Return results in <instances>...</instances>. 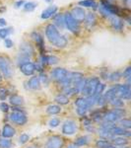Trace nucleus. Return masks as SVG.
<instances>
[{"mask_svg":"<svg viewBox=\"0 0 131 148\" xmlns=\"http://www.w3.org/2000/svg\"><path fill=\"white\" fill-rule=\"evenodd\" d=\"M44 33H46V39L53 47H58V49H63V47H67L68 40L66 39L65 36L60 34L59 30H57V28L53 24L46 25V29H44Z\"/></svg>","mask_w":131,"mask_h":148,"instance_id":"obj_1","label":"nucleus"},{"mask_svg":"<svg viewBox=\"0 0 131 148\" xmlns=\"http://www.w3.org/2000/svg\"><path fill=\"white\" fill-rule=\"evenodd\" d=\"M11 113L8 114V121L13 125L24 126L28 123L29 118L24 107H11Z\"/></svg>","mask_w":131,"mask_h":148,"instance_id":"obj_2","label":"nucleus"},{"mask_svg":"<svg viewBox=\"0 0 131 148\" xmlns=\"http://www.w3.org/2000/svg\"><path fill=\"white\" fill-rule=\"evenodd\" d=\"M35 54V47L30 42H23L19 47V52L16 57V64L19 66L20 64L27 61H31L32 57Z\"/></svg>","mask_w":131,"mask_h":148,"instance_id":"obj_3","label":"nucleus"},{"mask_svg":"<svg viewBox=\"0 0 131 148\" xmlns=\"http://www.w3.org/2000/svg\"><path fill=\"white\" fill-rule=\"evenodd\" d=\"M0 73L3 79H11L14 75V67L11 59L6 56L0 54Z\"/></svg>","mask_w":131,"mask_h":148,"instance_id":"obj_4","label":"nucleus"},{"mask_svg":"<svg viewBox=\"0 0 131 148\" xmlns=\"http://www.w3.org/2000/svg\"><path fill=\"white\" fill-rule=\"evenodd\" d=\"M100 82H101V79L98 76H92V77L86 78L85 84L83 86L82 91H81L80 94L83 97L93 96V94L95 93V90H96L97 86Z\"/></svg>","mask_w":131,"mask_h":148,"instance_id":"obj_5","label":"nucleus"},{"mask_svg":"<svg viewBox=\"0 0 131 148\" xmlns=\"http://www.w3.org/2000/svg\"><path fill=\"white\" fill-rule=\"evenodd\" d=\"M64 17V26L67 29L69 32H71L74 35H79L81 32V24L75 20L74 18L71 16V14L69 12L63 14Z\"/></svg>","mask_w":131,"mask_h":148,"instance_id":"obj_6","label":"nucleus"},{"mask_svg":"<svg viewBox=\"0 0 131 148\" xmlns=\"http://www.w3.org/2000/svg\"><path fill=\"white\" fill-rule=\"evenodd\" d=\"M78 130H79V125H78L77 121L72 119L66 120L61 125V134L66 135V136L75 135L78 132Z\"/></svg>","mask_w":131,"mask_h":148,"instance_id":"obj_7","label":"nucleus"},{"mask_svg":"<svg viewBox=\"0 0 131 148\" xmlns=\"http://www.w3.org/2000/svg\"><path fill=\"white\" fill-rule=\"evenodd\" d=\"M65 139L59 134H52L46 138L44 148H64Z\"/></svg>","mask_w":131,"mask_h":148,"instance_id":"obj_8","label":"nucleus"},{"mask_svg":"<svg viewBox=\"0 0 131 148\" xmlns=\"http://www.w3.org/2000/svg\"><path fill=\"white\" fill-rule=\"evenodd\" d=\"M31 38L32 40L35 42V46H37L38 49L40 51V56H42V54H46V42H44V36L40 34V32H33L31 34Z\"/></svg>","mask_w":131,"mask_h":148,"instance_id":"obj_9","label":"nucleus"},{"mask_svg":"<svg viewBox=\"0 0 131 148\" xmlns=\"http://www.w3.org/2000/svg\"><path fill=\"white\" fill-rule=\"evenodd\" d=\"M116 89H117V97L122 99L123 101L129 102L131 99V88L129 84H120V83H115Z\"/></svg>","mask_w":131,"mask_h":148,"instance_id":"obj_10","label":"nucleus"},{"mask_svg":"<svg viewBox=\"0 0 131 148\" xmlns=\"http://www.w3.org/2000/svg\"><path fill=\"white\" fill-rule=\"evenodd\" d=\"M69 71L67 69L63 68V67H56L54 69H52L49 73V78L50 80L54 81L56 84L60 83L63 79H65V77L68 75Z\"/></svg>","mask_w":131,"mask_h":148,"instance_id":"obj_11","label":"nucleus"},{"mask_svg":"<svg viewBox=\"0 0 131 148\" xmlns=\"http://www.w3.org/2000/svg\"><path fill=\"white\" fill-rule=\"evenodd\" d=\"M24 87L26 90H30V91H40L42 90V85L39 80L38 75H33L30 79L24 82Z\"/></svg>","mask_w":131,"mask_h":148,"instance_id":"obj_12","label":"nucleus"},{"mask_svg":"<svg viewBox=\"0 0 131 148\" xmlns=\"http://www.w3.org/2000/svg\"><path fill=\"white\" fill-rule=\"evenodd\" d=\"M16 133H17V130H16V128L14 127V126L12 125L11 123H5L3 125H2L1 130H0V136L11 139V138H13L14 136H15Z\"/></svg>","mask_w":131,"mask_h":148,"instance_id":"obj_13","label":"nucleus"},{"mask_svg":"<svg viewBox=\"0 0 131 148\" xmlns=\"http://www.w3.org/2000/svg\"><path fill=\"white\" fill-rule=\"evenodd\" d=\"M108 20L111 27L114 32H122L123 29H124V20L123 19H121L118 16H111Z\"/></svg>","mask_w":131,"mask_h":148,"instance_id":"obj_14","label":"nucleus"},{"mask_svg":"<svg viewBox=\"0 0 131 148\" xmlns=\"http://www.w3.org/2000/svg\"><path fill=\"white\" fill-rule=\"evenodd\" d=\"M39 62L44 65V67L47 65H56L59 62V58L55 56H50V54H42L40 56Z\"/></svg>","mask_w":131,"mask_h":148,"instance_id":"obj_15","label":"nucleus"},{"mask_svg":"<svg viewBox=\"0 0 131 148\" xmlns=\"http://www.w3.org/2000/svg\"><path fill=\"white\" fill-rule=\"evenodd\" d=\"M18 67H19V70H20L25 76H27V77H29V76H33L35 72V63L32 62V61L24 62L22 64H20Z\"/></svg>","mask_w":131,"mask_h":148,"instance_id":"obj_16","label":"nucleus"},{"mask_svg":"<svg viewBox=\"0 0 131 148\" xmlns=\"http://www.w3.org/2000/svg\"><path fill=\"white\" fill-rule=\"evenodd\" d=\"M69 13H70L71 16L80 24L82 22H84V19L86 17V11L83 7L76 6L74 8H72V10H71V12H69Z\"/></svg>","mask_w":131,"mask_h":148,"instance_id":"obj_17","label":"nucleus"},{"mask_svg":"<svg viewBox=\"0 0 131 148\" xmlns=\"http://www.w3.org/2000/svg\"><path fill=\"white\" fill-rule=\"evenodd\" d=\"M84 24L87 30L92 31L97 25V16L94 12L86 13V17L84 19Z\"/></svg>","mask_w":131,"mask_h":148,"instance_id":"obj_18","label":"nucleus"},{"mask_svg":"<svg viewBox=\"0 0 131 148\" xmlns=\"http://www.w3.org/2000/svg\"><path fill=\"white\" fill-rule=\"evenodd\" d=\"M106 111H104L103 108L101 109H93L91 111L89 112V118L91 119V121L93 123H101L103 121L104 119V113Z\"/></svg>","mask_w":131,"mask_h":148,"instance_id":"obj_19","label":"nucleus"},{"mask_svg":"<svg viewBox=\"0 0 131 148\" xmlns=\"http://www.w3.org/2000/svg\"><path fill=\"white\" fill-rule=\"evenodd\" d=\"M111 133L113 134V136H124L127 138H130V136H131L130 130H124V128H122L121 126L118 125L117 123L114 125L113 127L111 130Z\"/></svg>","mask_w":131,"mask_h":148,"instance_id":"obj_20","label":"nucleus"},{"mask_svg":"<svg viewBox=\"0 0 131 148\" xmlns=\"http://www.w3.org/2000/svg\"><path fill=\"white\" fill-rule=\"evenodd\" d=\"M9 99V105H11L12 107H23L25 105V100L22 96L18 94H10L8 97Z\"/></svg>","mask_w":131,"mask_h":148,"instance_id":"obj_21","label":"nucleus"},{"mask_svg":"<svg viewBox=\"0 0 131 148\" xmlns=\"http://www.w3.org/2000/svg\"><path fill=\"white\" fill-rule=\"evenodd\" d=\"M119 116H117L114 112L111 110H106V112L104 113V119L103 121H106V123H117L118 121H119Z\"/></svg>","mask_w":131,"mask_h":148,"instance_id":"obj_22","label":"nucleus"},{"mask_svg":"<svg viewBox=\"0 0 131 148\" xmlns=\"http://www.w3.org/2000/svg\"><path fill=\"white\" fill-rule=\"evenodd\" d=\"M109 141L114 146L118 147H123V146H128L129 145V138L124 137V136H113L109 139Z\"/></svg>","mask_w":131,"mask_h":148,"instance_id":"obj_23","label":"nucleus"},{"mask_svg":"<svg viewBox=\"0 0 131 148\" xmlns=\"http://www.w3.org/2000/svg\"><path fill=\"white\" fill-rule=\"evenodd\" d=\"M92 141V136L89 134H84L81 135V136H78L75 138V140L73 141L75 145H77L78 147H84L89 145Z\"/></svg>","mask_w":131,"mask_h":148,"instance_id":"obj_24","label":"nucleus"},{"mask_svg":"<svg viewBox=\"0 0 131 148\" xmlns=\"http://www.w3.org/2000/svg\"><path fill=\"white\" fill-rule=\"evenodd\" d=\"M57 11H58V8H57V6L51 5V6H49V7H47V8H46L44 11L42 12L40 18H42V20H47V19H49V18H52L57 13Z\"/></svg>","mask_w":131,"mask_h":148,"instance_id":"obj_25","label":"nucleus"},{"mask_svg":"<svg viewBox=\"0 0 131 148\" xmlns=\"http://www.w3.org/2000/svg\"><path fill=\"white\" fill-rule=\"evenodd\" d=\"M53 25L57 28V30H64L65 26H64V17L62 13H56L53 16Z\"/></svg>","mask_w":131,"mask_h":148,"instance_id":"obj_26","label":"nucleus"},{"mask_svg":"<svg viewBox=\"0 0 131 148\" xmlns=\"http://www.w3.org/2000/svg\"><path fill=\"white\" fill-rule=\"evenodd\" d=\"M104 97L106 98V100L108 101H111L113 98L114 97H117V89H116V85L114 84L113 86H111V87L108 88V89H106V91L104 92Z\"/></svg>","mask_w":131,"mask_h":148,"instance_id":"obj_27","label":"nucleus"},{"mask_svg":"<svg viewBox=\"0 0 131 148\" xmlns=\"http://www.w3.org/2000/svg\"><path fill=\"white\" fill-rule=\"evenodd\" d=\"M61 112H62V108L57 104H51L49 106H47L46 109V113L48 116H56V114H60Z\"/></svg>","mask_w":131,"mask_h":148,"instance_id":"obj_28","label":"nucleus"},{"mask_svg":"<svg viewBox=\"0 0 131 148\" xmlns=\"http://www.w3.org/2000/svg\"><path fill=\"white\" fill-rule=\"evenodd\" d=\"M54 101L59 106H66V105H68L70 103V99L64 94H62V93H58L54 97Z\"/></svg>","mask_w":131,"mask_h":148,"instance_id":"obj_29","label":"nucleus"},{"mask_svg":"<svg viewBox=\"0 0 131 148\" xmlns=\"http://www.w3.org/2000/svg\"><path fill=\"white\" fill-rule=\"evenodd\" d=\"M122 79V73H121L120 70H116V71H113L108 74V81L111 83H118L119 81Z\"/></svg>","mask_w":131,"mask_h":148,"instance_id":"obj_30","label":"nucleus"},{"mask_svg":"<svg viewBox=\"0 0 131 148\" xmlns=\"http://www.w3.org/2000/svg\"><path fill=\"white\" fill-rule=\"evenodd\" d=\"M74 106L76 108H85V109L89 110V111H91V109H90L89 106H88L86 97H83V96H79V97L76 98L74 100Z\"/></svg>","mask_w":131,"mask_h":148,"instance_id":"obj_31","label":"nucleus"},{"mask_svg":"<svg viewBox=\"0 0 131 148\" xmlns=\"http://www.w3.org/2000/svg\"><path fill=\"white\" fill-rule=\"evenodd\" d=\"M108 105L113 107V108H124L125 102L122 99H120L119 97H114L111 101H108Z\"/></svg>","mask_w":131,"mask_h":148,"instance_id":"obj_32","label":"nucleus"},{"mask_svg":"<svg viewBox=\"0 0 131 148\" xmlns=\"http://www.w3.org/2000/svg\"><path fill=\"white\" fill-rule=\"evenodd\" d=\"M78 4L80 5V7H87V8H94L97 9L98 8V3L95 0H81V1L78 2Z\"/></svg>","mask_w":131,"mask_h":148,"instance_id":"obj_33","label":"nucleus"},{"mask_svg":"<svg viewBox=\"0 0 131 148\" xmlns=\"http://www.w3.org/2000/svg\"><path fill=\"white\" fill-rule=\"evenodd\" d=\"M38 77H39V80L40 82V85L42 86H44V87H48L49 84H50V78H49V76L47 75L46 73L44 72H42L40 73L39 75H38Z\"/></svg>","mask_w":131,"mask_h":148,"instance_id":"obj_34","label":"nucleus"},{"mask_svg":"<svg viewBox=\"0 0 131 148\" xmlns=\"http://www.w3.org/2000/svg\"><path fill=\"white\" fill-rule=\"evenodd\" d=\"M111 143L108 139H104V138H99L95 141V147L96 148H108Z\"/></svg>","mask_w":131,"mask_h":148,"instance_id":"obj_35","label":"nucleus"},{"mask_svg":"<svg viewBox=\"0 0 131 148\" xmlns=\"http://www.w3.org/2000/svg\"><path fill=\"white\" fill-rule=\"evenodd\" d=\"M14 29L12 27H4L0 29V39L2 40H5L7 38L10 36L12 33H13Z\"/></svg>","mask_w":131,"mask_h":148,"instance_id":"obj_36","label":"nucleus"},{"mask_svg":"<svg viewBox=\"0 0 131 148\" xmlns=\"http://www.w3.org/2000/svg\"><path fill=\"white\" fill-rule=\"evenodd\" d=\"M117 125L121 126L122 128H124V130H130L131 128V121L129 118H123V119H120L119 121H118Z\"/></svg>","mask_w":131,"mask_h":148,"instance_id":"obj_37","label":"nucleus"},{"mask_svg":"<svg viewBox=\"0 0 131 148\" xmlns=\"http://www.w3.org/2000/svg\"><path fill=\"white\" fill-rule=\"evenodd\" d=\"M13 146L14 143L12 139L0 136V148H13Z\"/></svg>","mask_w":131,"mask_h":148,"instance_id":"obj_38","label":"nucleus"},{"mask_svg":"<svg viewBox=\"0 0 131 148\" xmlns=\"http://www.w3.org/2000/svg\"><path fill=\"white\" fill-rule=\"evenodd\" d=\"M10 90L8 88L4 87V86H0V101L5 102L8 99L9 95H10Z\"/></svg>","mask_w":131,"mask_h":148,"instance_id":"obj_39","label":"nucleus"},{"mask_svg":"<svg viewBox=\"0 0 131 148\" xmlns=\"http://www.w3.org/2000/svg\"><path fill=\"white\" fill-rule=\"evenodd\" d=\"M106 83L100 82L99 84H98L96 90H95V93L93 94V96L98 97V96H100V95L104 94V92L106 91Z\"/></svg>","mask_w":131,"mask_h":148,"instance_id":"obj_40","label":"nucleus"},{"mask_svg":"<svg viewBox=\"0 0 131 148\" xmlns=\"http://www.w3.org/2000/svg\"><path fill=\"white\" fill-rule=\"evenodd\" d=\"M121 73H122V78L126 81V84L130 85V83H131V66L128 65Z\"/></svg>","mask_w":131,"mask_h":148,"instance_id":"obj_41","label":"nucleus"},{"mask_svg":"<svg viewBox=\"0 0 131 148\" xmlns=\"http://www.w3.org/2000/svg\"><path fill=\"white\" fill-rule=\"evenodd\" d=\"M37 6H38L37 2L29 1V2H25L23 8H24V10H25L26 12H33L35 8H37Z\"/></svg>","mask_w":131,"mask_h":148,"instance_id":"obj_42","label":"nucleus"},{"mask_svg":"<svg viewBox=\"0 0 131 148\" xmlns=\"http://www.w3.org/2000/svg\"><path fill=\"white\" fill-rule=\"evenodd\" d=\"M30 139H31V136L28 134V133H25V132L21 133L18 137V143L20 145H25L30 141Z\"/></svg>","mask_w":131,"mask_h":148,"instance_id":"obj_43","label":"nucleus"},{"mask_svg":"<svg viewBox=\"0 0 131 148\" xmlns=\"http://www.w3.org/2000/svg\"><path fill=\"white\" fill-rule=\"evenodd\" d=\"M106 105H108V101L106 100L103 94L96 97V106L100 107V108H104Z\"/></svg>","mask_w":131,"mask_h":148,"instance_id":"obj_44","label":"nucleus"},{"mask_svg":"<svg viewBox=\"0 0 131 148\" xmlns=\"http://www.w3.org/2000/svg\"><path fill=\"white\" fill-rule=\"evenodd\" d=\"M113 111L117 114L118 116H119V119H123V118H126L127 116V110L124 108H113Z\"/></svg>","mask_w":131,"mask_h":148,"instance_id":"obj_45","label":"nucleus"},{"mask_svg":"<svg viewBox=\"0 0 131 148\" xmlns=\"http://www.w3.org/2000/svg\"><path fill=\"white\" fill-rule=\"evenodd\" d=\"M47 125H48V126L50 128H56L61 125V120L59 118H51L50 120L48 121Z\"/></svg>","mask_w":131,"mask_h":148,"instance_id":"obj_46","label":"nucleus"},{"mask_svg":"<svg viewBox=\"0 0 131 148\" xmlns=\"http://www.w3.org/2000/svg\"><path fill=\"white\" fill-rule=\"evenodd\" d=\"M10 105L8 104L7 102H0V111L2 112L3 114H8L10 112Z\"/></svg>","mask_w":131,"mask_h":148,"instance_id":"obj_47","label":"nucleus"},{"mask_svg":"<svg viewBox=\"0 0 131 148\" xmlns=\"http://www.w3.org/2000/svg\"><path fill=\"white\" fill-rule=\"evenodd\" d=\"M81 123H82V125L84 126V128L93 125V121H91V119H90L88 116H82V118H81Z\"/></svg>","mask_w":131,"mask_h":148,"instance_id":"obj_48","label":"nucleus"},{"mask_svg":"<svg viewBox=\"0 0 131 148\" xmlns=\"http://www.w3.org/2000/svg\"><path fill=\"white\" fill-rule=\"evenodd\" d=\"M89 110L85 109V108H76L75 109V113L77 114L78 116H80V118H82V116H87L88 114H89Z\"/></svg>","mask_w":131,"mask_h":148,"instance_id":"obj_49","label":"nucleus"},{"mask_svg":"<svg viewBox=\"0 0 131 148\" xmlns=\"http://www.w3.org/2000/svg\"><path fill=\"white\" fill-rule=\"evenodd\" d=\"M4 47H6V49H12V47H14V42L10 38H7V39L4 40Z\"/></svg>","mask_w":131,"mask_h":148,"instance_id":"obj_50","label":"nucleus"},{"mask_svg":"<svg viewBox=\"0 0 131 148\" xmlns=\"http://www.w3.org/2000/svg\"><path fill=\"white\" fill-rule=\"evenodd\" d=\"M24 4H25V0H18V1L15 2V8L16 9L21 8V7L24 6Z\"/></svg>","mask_w":131,"mask_h":148,"instance_id":"obj_51","label":"nucleus"},{"mask_svg":"<svg viewBox=\"0 0 131 148\" xmlns=\"http://www.w3.org/2000/svg\"><path fill=\"white\" fill-rule=\"evenodd\" d=\"M6 25H7V22H6L5 19H4V18H0V27L4 28V27H6Z\"/></svg>","mask_w":131,"mask_h":148,"instance_id":"obj_52","label":"nucleus"},{"mask_svg":"<svg viewBox=\"0 0 131 148\" xmlns=\"http://www.w3.org/2000/svg\"><path fill=\"white\" fill-rule=\"evenodd\" d=\"M65 148H80V147H78L77 145H75L73 142H71V143H68Z\"/></svg>","mask_w":131,"mask_h":148,"instance_id":"obj_53","label":"nucleus"},{"mask_svg":"<svg viewBox=\"0 0 131 148\" xmlns=\"http://www.w3.org/2000/svg\"><path fill=\"white\" fill-rule=\"evenodd\" d=\"M108 148H130V146L128 145V146H123V147H118V146H114V145L111 144Z\"/></svg>","mask_w":131,"mask_h":148,"instance_id":"obj_54","label":"nucleus"},{"mask_svg":"<svg viewBox=\"0 0 131 148\" xmlns=\"http://www.w3.org/2000/svg\"><path fill=\"white\" fill-rule=\"evenodd\" d=\"M130 1L131 0H123V3H124L127 7H129L130 6Z\"/></svg>","mask_w":131,"mask_h":148,"instance_id":"obj_55","label":"nucleus"},{"mask_svg":"<svg viewBox=\"0 0 131 148\" xmlns=\"http://www.w3.org/2000/svg\"><path fill=\"white\" fill-rule=\"evenodd\" d=\"M4 11H6V7H1V8H0V12H4Z\"/></svg>","mask_w":131,"mask_h":148,"instance_id":"obj_56","label":"nucleus"},{"mask_svg":"<svg viewBox=\"0 0 131 148\" xmlns=\"http://www.w3.org/2000/svg\"><path fill=\"white\" fill-rule=\"evenodd\" d=\"M44 1H46V3H51V2L53 1V0H44Z\"/></svg>","mask_w":131,"mask_h":148,"instance_id":"obj_57","label":"nucleus"},{"mask_svg":"<svg viewBox=\"0 0 131 148\" xmlns=\"http://www.w3.org/2000/svg\"><path fill=\"white\" fill-rule=\"evenodd\" d=\"M3 81V77H2V74L0 73V82H2Z\"/></svg>","mask_w":131,"mask_h":148,"instance_id":"obj_58","label":"nucleus"},{"mask_svg":"<svg viewBox=\"0 0 131 148\" xmlns=\"http://www.w3.org/2000/svg\"><path fill=\"white\" fill-rule=\"evenodd\" d=\"M26 148H37V147L33 146V145H30V146H28V147H26Z\"/></svg>","mask_w":131,"mask_h":148,"instance_id":"obj_59","label":"nucleus"},{"mask_svg":"<svg viewBox=\"0 0 131 148\" xmlns=\"http://www.w3.org/2000/svg\"><path fill=\"white\" fill-rule=\"evenodd\" d=\"M104 1H106V2H109V3H111V2H113V0H104Z\"/></svg>","mask_w":131,"mask_h":148,"instance_id":"obj_60","label":"nucleus"}]
</instances>
